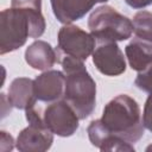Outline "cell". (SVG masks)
<instances>
[{
	"mask_svg": "<svg viewBox=\"0 0 152 152\" xmlns=\"http://www.w3.org/2000/svg\"><path fill=\"white\" fill-rule=\"evenodd\" d=\"M65 75L59 70H46L33 80V89L37 101L53 102L63 99Z\"/></svg>",
	"mask_w": 152,
	"mask_h": 152,
	"instance_id": "9c48e42d",
	"label": "cell"
},
{
	"mask_svg": "<svg viewBox=\"0 0 152 152\" xmlns=\"http://www.w3.org/2000/svg\"><path fill=\"white\" fill-rule=\"evenodd\" d=\"M108 0H50L52 12L62 24H70L82 19L95 4L107 2Z\"/></svg>",
	"mask_w": 152,
	"mask_h": 152,
	"instance_id": "8fae6325",
	"label": "cell"
},
{
	"mask_svg": "<svg viewBox=\"0 0 152 152\" xmlns=\"http://www.w3.org/2000/svg\"><path fill=\"white\" fill-rule=\"evenodd\" d=\"M28 126L19 132L15 147L20 152H44L53 142V133L43 122L40 107L37 103L25 110Z\"/></svg>",
	"mask_w": 152,
	"mask_h": 152,
	"instance_id": "5b68a950",
	"label": "cell"
},
{
	"mask_svg": "<svg viewBox=\"0 0 152 152\" xmlns=\"http://www.w3.org/2000/svg\"><path fill=\"white\" fill-rule=\"evenodd\" d=\"M0 133H1V144H0L1 151H4V152L12 151L13 147H14L13 137H12L11 134H8L7 132H5V131H1Z\"/></svg>",
	"mask_w": 152,
	"mask_h": 152,
	"instance_id": "ac0fdd59",
	"label": "cell"
},
{
	"mask_svg": "<svg viewBox=\"0 0 152 152\" xmlns=\"http://www.w3.org/2000/svg\"><path fill=\"white\" fill-rule=\"evenodd\" d=\"M101 121L109 132L128 142H137L144 135L140 107L126 94L115 96L104 106Z\"/></svg>",
	"mask_w": 152,
	"mask_h": 152,
	"instance_id": "3957f363",
	"label": "cell"
},
{
	"mask_svg": "<svg viewBox=\"0 0 152 152\" xmlns=\"http://www.w3.org/2000/svg\"><path fill=\"white\" fill-rule=\"evenodd\" d=\"M125 2L135 10H140L144 7H147L150 5H152V0H125Z\"/></svg>",
	"mask_w": 152,
	"mask_h": 152,
	"instance_id": "d6986e66",
	"label": "cell"
},
{
	"mask_svg": "<svg viewBox=\"0 0 152 152\" xmlns=\"http://www.w3.org/2000/svg\"><path fill=\"white\" fill-rule=\"evenodd\" d=\"M26 63L40 71L50 70L56 62H59L57 51L45 40H36L25 51Z\"/></svg>",
	"mask_w": 152,
	"mask_h": 152,
	"instance_id": "7c38bea8",
	"label": "cell"
},
{
	"mask_svg": "<svg viewBox=\"0 0 152 152\" xmlns=\"http://www.w3.org/2000/svg\"><path fill=\"white\" fill-rule=\"evenodd\" d=\"M65 75L63 99L72 107L80 120L88 118L96 104V83L83 61L63 55L59 61Z\"/></svg>",
	"mask_w": 152,
	"mask_h": 152,
	"instance_id": "7a4b0ae2",
	"label": "cell"
},
{
	"mask_svg": "<svg viewBox=\"0 0 152 152\" xmlns=\"http://www.w3.org/2000/svg\"><path fill=\"white\" fill-rule=\"evenodd\" d=\"M126 57L132 70L141 71L152 63V42L134 38L125 48Z\"/></svg>",
	"mask_w": 152,
	"mask_h": 152,
	"instance_id": "5bb4252c",
	"label": "cell"
},
{
	"mask_svg": "<svg viewBox=\"0 0 152 152\" xmlns=\"http://www.w3.org/2000/svg\"><path fill=\"white\" fill-rule=\"evenodd\" d=\"M0 13V55L20 49L27 38H39L45 32L42 0L11 2Z\"/></svg>",
	"mask_w": 152,
	"mask_h": 152,
	"instance_id": "6da1fadb",
	"label": "cell"
},
{
	"mask_svg": "<svg viewBox=\"0 0 152 152\" xmlns=\"http://www.w3.org/2000/svg\"><path fill=\"white\" fill-rule=\"evenodd\" d=\"M88 138L93 146L97 147L100 151H134V146L132 142L113 134L109 132L101 119L93 120L87 128Z\"/></svg>",
	"mask_w": 152,
	"mask_h": 152,
	"instance_id": "30bf717a",
	"label": "cell"
},
{
	"mask_svg": "<svg viewBox=\"0 0 152 152\" xmlns=\"http://www.w3.org/2000/svg\"><path fill=\"white\" fill-rule=\"evenodd\" d=\"M8 99L13 107L26 110L27 108L36 104L38 101L34 95L33 80L27 77L14 78L8 88Z\"/></svg>",
	"mask_w": 152,
	"mask_h": 152,
	"instance_id": "4fadbf2b",
	"label": "cell"
},
{
	"mask_svg": "<svg viewBox=\"0 0 152 152\" xmlns=\"http://www.w3.org/2000/svg\"><path fill=\"white\" fill-rule=\"evenodd\" d=\"M142 124L146 129L152 132V94L148 95L146 99L145 106H144V113H142Z\"/></svg>",
	"mask_w": 152,
	"mask_h": 152,
	"instance_id": "e0dca14e",
	"label": "cell"
},
{
	"mask_svg": "<svg viewBox=\"0 0 152 152\" xmlns=\"http://www.w3.org/2000/svg\"><path fill=\"white\" fill-rule=\"evenodd\" d=\"M93 63L104 76H119L126 70L124 52L116 42L100 43L93 52Z\"/></svg>",
	"mask_w": 152,
	"mask_h": 152,
	"instance_id": "ba28073f",
	"label": "cell"
},
{
	"mask_svg": "<svg viewBox=\"0 0 152 152\" xmlns=\"http://www.w3.org/2000/svg\"><path fill=\"white\" fill-rule=\"evenodd\" d=\"M58 53H63L80 61H87L95 50V38L91 33L72 24H64L57 36Z\"/></svg>",
	"mask_w": 152,
	"mask_h": 152,
	"instance_id": "8992f818",
	"label": "cell"
},
{
	"mask_svg": "<svg viewBox=\"0 0 152 152\" xmlns=\"http://www.w3.org/2000/svg\"><path fill=\"white\" fill-rule=\"evenodd\" d=\"M18 1H25V0H12L11 2H18Z\"/></svg>",
	"mask_w": 152,
	"mask_h": 152,
	"instance_id": "ffe728a7",
	"label": "cell"
},
{
	"mask_svg": "<svg viewBox=\"0 0 152 152\" xmlns=\"http://www.w3.org/2000/svg\"><path fill=\"white\" fill-rule=\"evenodd\" d=\"M134 84L140 90L152 94V63L147 65L144 70L138 72L134 80Z\"/></svg>",
	"mask_w": 152,
	"mask_h": 152,
	"instance_id": "2e32d148",
	"label": "cell"
},
{
	"mask_svg": "<svg viewBox=\"0 0 152 152\" xmlns=\"http://www.w3.org/2000/svg\"><path fill=\"white\" fill-rule=\"evenodd\" d=\"M133 32L137 38L152 42V13L140 11L133 17Z\"/></svg>",
	"mask_w": 152,
	"mask_h": 152,
	"instance_id": "9a60e30c",
	"label": "cell"
},
{
	"mask_svg": "<svg viewBox=\"0 0 152 152\" xmlns=\"http://www.w3.org/2000/svg\"><path fill=\"white\" fill-rule=\"evenodd\" d=\"M40 114L46 128L58 137H71L80 126V118L64 99L50 102L44 109L40 108Z\"/></svg>",
	"mask_w": 152,
	"mask_h": 152,
	"instance_id": "52a82bcc",
	"label": "cell"
},
{
	"mask_svg": "<svg viewBox=\"0 0 152 152\" xmlns=\"http://www.w3.org/2000/svg\"><path fill=\"white\" fill-rule=\"evenodd\" d=\"M88 28L96 42H122L131 38L133 23L114 7L102 5L95 8L88 18Z\"/></svg>",
	"mask_w": 152,
	"mask_h": 152,
	"instance_id": "277c9868",
	"label": "cell"
}]
</instances>
